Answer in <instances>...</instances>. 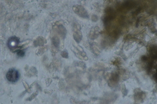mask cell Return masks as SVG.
<instances>
[{"instance_id":"obj_1","label":"cell","mask_w":157,"mask_h":104,"mask_svg":"<svg viewBox=\"0 0 157 104\" xmlns=\"http://www.w3.org/2000/svg\"><path fill=\"white\" fill-rule=\"evenodd\" d=\"M20 77V74L18 71L15 69H10L6 74V78L7 80L13 83L18 81Z\"/></svg>"},{"instance_id":"obj_2","label":"cell","mask_w":157,"mask_h":104,"mask_svg":"<svg viewBox=\"0 0 157 104\" xmlns=\"http://www.w3.org/2000/svg\"><path fill=\"white\" fill-rule=\"evenodd\" d=\"M20 43V40L17 37H11L7 41V46L9 48L10 50L13 51V49L18 48V44Z\"/></svg>"},{"instance_id":"obj_3","label":"cell","mask_w":157,"mask_h":104,"mask_svg":"<svg viewBox=\"0 0 157 104\" xmlns=\"http://www.w3.org/2000/svg\"><path fill=\"white\" fill-rule=\"evenodd\" d=\"M16 53L17 54V56L19 57H23L25 55V52H24L23 50H21V48L18 49V50H16Z\"/></svg>"}]
</instances>
